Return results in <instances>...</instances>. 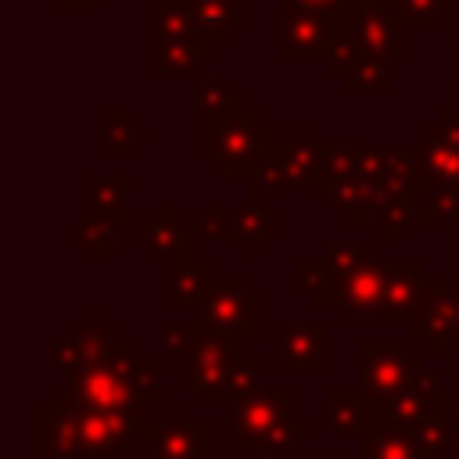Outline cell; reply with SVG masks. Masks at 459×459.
<instances>
[{"label": "cell", "instance_id": "cell-1", "mask_svg": "<svg viewBox=\"0 0 459 459\" xmlns=\"http://www.w3.org/2000/svg\"><path fill=\"white\" fill-rule=\"evenodd\" d=\"M136 437L122 416L86 405L68 387H50L32 405V459H122Z\"/></svg>", "mask_w": 459, "mask_h": 459}, {"label": "cell", "instance_id": "cell-2", "mask_svg": "<svg viewBox=\"0 0 459 459\" xmlns=\"http://www.w3.org/2000/svg\"><path fill=\"white\" fill-rule=\"evenodd\" d=\"M161 369H165L161 355H136L129 337H115L104 362H97L79 377H68L65 387L86 405L122 416L136 434H143V427L165 405Z\"/></svg>", "mask_w": 459, "mask_h": 459}, {"label": "cell", "instance_id": "cell-3", "mask_svg": "<svg viewBox=\"0 0 459 459\" xmlns=\"http://www.w3.org/2000/svg\"><path fill=\"white\" fill-rule=\"evenodd\" d=\"M276 140L280 133L265 126L255 108L230 115L194 111V158H204L215 176H255Z\"/></svg>", "mask_w": 459, "mask_h": 459}, {"label": "cell", "instance_id": "cell-4", "mask_svg": "<svg viewBox=\"0 0 459 459\" xmlns=\"http://www.w3.org/2000/svg\"><path fill=\"white\" fill-rule=\"evenodd\" d=\"M244 197H265L276 190H319L326 194V143L308 133V126H294V133L276 140L258 165L255 176L244 179Z\"/></svg>", "mask_w": 459, "mask_h": 459}, {"label": "cell", "instance_id": "cell-5", "mask_svg": "<svg viewBox=\"0 0 459 459\" xmlns=\"http://www.w3.org/2000/svg\"><path fill=\"white\" fill-rule=\"evenodd\" d=\"M337 276V312L344 323L377 319L387 262L377 255L373 240H326L323 251Z\"/></svg>", "mask_w": 459, "mask_h": 459}, {"label": "cell", "instance_id": "cell-6", "mask_svg": "<svg viewBox=\"0 0 459 459\" xmlns=\"http://www.w3.org/2000/svg\"><path fill=\"white\" fill-rule=\"evenodd\" d=\"M194 319L222 341L255 344L262 337V290L251 287L244 273H219Z\"/></svg>", "mask_w": 459, "mask_h": 459}, {"label": "cell", "instance_id": "cell-7", "mask_svg": "<svg viewBox=\"0 0 459 459\" xmlns=\"http://www.w3.org/2000/svg\"><path fill=\"white\" fill-rule=\"evenodd\" d=\"M427 355L409 337H362L359 341V394L369 409H384L416 369H423Z\"/></svg>", "mask_w": 459, "mask_h": 459}, {"label": "cell", "instance_id": "cell-8", "mask_svg": "<svg viewBox=\"0 0 459 459\" xmlns=\"http://www.w3.org/2000/svg\"><path fill=\"white\" fill-rule=\"evenodd\" d=\"M420 140L402 143V147H387V165H384V179H380V219L373 226V240L387 244V240H405V233L412 226H420Z\"/></svg>", "mask_w": 459, "mask_h": 459}, {"label": "cell", "instance_id": "cell-9", "mask_svg": "<svg viewBox=\"0 0 459 459\" xmlns=\"http://www.w3.org/2000/svg\"><path fill=\"white\" fill-rule=\"evenodd\" d=\"M290 405H294V391L290 387H255L244 398H237L233 405H226V420H230V437L226 448L230 455H255L262 452L265 437L290 420Z\"/></svg>", "mask_w": 459, "mask_h": 459}, {"label": "cell", "instance_id": "cell-10", "mask_svg": "<svg viewBox=\"0 0 459 459\" xmlns=\"http://www.w3.org/2000/svg\"><path fill=\"white\" fill-rule=\"evenodd\" d=\"M330 39L333 14L294 0H276V57L283 65H323L330 54Z\"/></svg>", "mask_w": 459, "mask_h": 459}, {"label": "cell", "instance_id": "cell-11", "mask_svg": "<svg viewBox=\"0 0 459 459\" xmlns=\"http://www.w3.org/2000/svg\"><path fill=\"white\" fill-rule=\"evenodd\" d=\"M247 344L237 341H222L215 333H201L197 344H190L183 355H176V384L186 387L197 405H222V384L226 373L233 366V359L244 351Z\"/></svg>", "mask_w": 459, "mask_h": 459}, {"label": "cell", "instance_id": "cell-12", "mask_svg": "<svg viewBox=\"0 0 459 459\" xmlns=\"http://www.w3.org/2000/svg\"><path fill=\"white\" fill-rule=\"evenodd\" d=\"M140 437L151 459H215L212 420H183L176 402H165Z\"/></svg>", "mask_w": 459, "mask_h": 459}, {"label": "cell", "instance_id": "cell-13", "mask_svg": "<svg viewBox=\"0 0 459 459\" xmlns=\"http://www.w3.org/2000/svg\"><path fill=\"white\" fill-rule=\"evenodd\" d=\"M423 355H459V273H434L423 316L409 326Z\"/></svg>", "mask_w": 459, "mask_h": 459}, {"label": "cell", "instance_id": "cell-14", "mask_svg": "<svg viewBox=\"0 0 459 459\" xmlns=\"http://www.w3.org/2000/svg\"><path fill=\"white\" fill-rule=\"evenodd\" d=\"M115 337L118 333L111 330V323L100 319V312L93 305H86L75 319L65 323V333L50 341V369H57L65 380L79 377V373L93 369L97 362H104Z\"/></svg>", "mask_w": 459, "mask_h": 459}, {"label": "cell", "instance_id": "cell-15", "mask_svg": "<svg viewBox=\"0 0 459 459\" xmlns=\"http://www.w3.org/2000/svg\"><path fill=\"white\" fill-rule=\"evenodd\" d=\"M430 280L434 273H427V262L420 255H398L387 262V280H384V294H380V308H377V323H391V326H412L430 298Z\"/></svg>", "mask_w": 459, "mask_h": 459}, {"label": "cell", "instance_id": "cell-16", "mask_svg": "<svg viewBox=\"0 0 459 459\" xmlns=\"http://www.w3.org/2000/svg\"><path fill=\"white\" fill-rule=\"evenodd\" d=\"M420 179L459 186V108H445L420 136Z\"/></svg>", "mask_w": 459, "mask_h": 459}, {"label": "cell", "instance_id": "cell-17", "mask_svg": "<svg viewBox=\"0 0 459 459\" xmlns=\"http://www.w3.org/2000/svg\"><path fill=\"white\" fill-rule=\"evenodd\" d=\"M276 369L280 373H323L326 369V323L283 319L276 326Z\"/></svg>", "mask_w": 459, "mask_h": 459}, {"label": "cell", "instance_id": "cell-18", "mask_svg": "<svg viewBox=\"0 0 459 459\" xmlns=\"http://www.w3.org/2000/svg\"><path fill=\"white\" fill-rule=\"evenodd\" d=\"M129 237L133 244L143 247V255L165 262L172 255H183V251H194V222H183V215L169 204H151L143 212V222H133L129 226Z\"/></svg>", "mask_w": 459, "mask_h": 459}, {"label": "cell", "instance_id": "cell-19", "mask_svg": "<svg viewBox=\"0 0 459 459\" xmlns=\"http://www.w3.org/2000/svg\"><path fill=\"white\" fill-rule=\"evenodd\" d=\"M351 25L359 32V43L366 47L369 57L387 61V65H405L409 61V25L398 14V7H366L351 14Z\"/></svg>", "mask_w": 459, "mask_h": 459}, {"label": "cell", "instance_id": "cell-20", "mask_svg": "<svg viewBox=\"0 0 459 459\" xmlns=\"http://www.w3.org/2000/svg\"><path fill=\"white\" fill-rule=\"evenodd\" d=\"M215 262L208 255H201L197 247L194 251H183V255H172L161 262V301L169 308H183V305H201L208 287L215 283Z\"/></svg>", "mask_w": 459, "mask_h": 459}, {"label": "cell", "instance_id": "cell-21", "mask_svg": "<svg viewBox=\"0 0 459 459\" xmlns=\"http://www.w3.org/2000/svg\"><path fill=\"white\" fill-rule=\"evenodd\" d=\"M359 459H430L412 420L377 412L369 430L359 437Z\"/></svg>", "mask_w": 459, "mask_h": 459}, {"label": "cell", "instance_id": "cell-22", "mask_svg": "<svg viewBox=\"0 0 459 459\" xmlns=\"http://www.w3.org/2000/svg\"><path fill=\"white\" fill-rule=\"evenodd\" d=\"M212 57H215V47L201 32H194V36L147 39V50H143V61H147V75L151 79H161V75H194Z\"/></svg>", "mask_w": 459, "mask_h": 459}, {"label": "cell", "instance_id": "cell-23", "mask_svg": "<svg viewBox=\"0 0 459 459\" xmlns=\"http://www.w3.org/2000/svg\"><path fill=\"white\" fill-rule=\"evenodd\" d=\"M129 186H133V179H129L126 172H118V176L86 172V176L79 179L82 219H108V222H115V226H133Z\"/></svg>", "mask_w": 459, "mask_h": 459}, {"label": "cell", "instance_id": "cell-24", "mask_svg": "<svg viewBox=\"0 0 459 459\" xmlns=\"http://www.w3.org/2000/svg\"><path fill=\"white\" fill-rule=\"evenodd\" d=\"M445 398H448V387H441V373L423 366L412 373V380L380 409L387 416H398V420H427V416H437L445 409Z\"/></svg>", "mask_w": 459, "mask_h": 459}, {"label": "cell", "instance_id": "cell-25", "mask_svg": "<svg viewBox=\"0 0 459 459\" xmlns=\"http://www.w3.org/2000/svg\"><path fill=\"white\" fill-rule=\"evenodd\" d=\"M377 409H369L359 387H326L323 391V423L333 437H362L373 423Z\"/></svg>", "mask_w": 459, "mask_h": 459}, {"label": "cell", "instance_id": "cell-26", "mask_svg": "<svg viewBox=\"0 0 459 459\" xmlns=\"http://www.w3.org/2000/svg\"><path fill=\"white\" fill-rule=\"evenodd\" d=\"M276 233H280V212L262 197H244L233 208V240L244 244L247 258H258L262 247L276 240Z\"/></svg>", "mask_w": 459, "mask_h": 459}, {"label": "cell", "instance_id": "cell-27", "mask_svg": "<svg viewBox=\"0 0 459 459\" xmlns=\"http://www.w3.org/2000/svg\"><path fill=\"white\" fill-rule=\"evenodd\" d=\"M326 201L333 204V212L348 226H377V219H380V186L369 183L366 176H351V179L333 183L326 190Z\"/></svg>", "mask_w": 459, "mask_h": 459}, {"label": "cell", "instance_id": "cell-28", "mask_svg": "<svg viewBox=\"0 0 459 459\" xmlns=\"http://www.w3.org/2000/svg\"><path fill=\"white\" fill-rule=\"evenodd\" d=\"M136 143H147V129L133 122L129 108H100L97 111V158L122 161Z\"/></svg>", "mask_w": 459, "mask_h": 459}, {"label": "cell", "instance_id": "cell-29", "mask_svg": "<svg viewBox=\"0 0 459 459\" xmlns=\"http://www.w3.org/2000/svg\"><path fill=\"white\" fill-rule=\"evenodd\" d=\"M197 32L219 50L233 32L247 25V0H194Z\"/></svg>", "mask_w": 459, "mask_h": 459}, {"label": "cell", "instance_id": "cell-30", "mask_svg": "<svg viewBox=\"0 0 459 459\" xmlns=\"http://www.w3.org/2000/svg\"><path fill=\"white\" fill-rule=\"evenodd\" d=\"M290 273H294L298 287L305 290L308 305H316V308L337 305V276H333V265L326 255H294Z\"/></svg>", "mask_w": 459, "mask_h": 459}, {"label": "cell", "instance_id": "cell-31", "mask_svg": "<svg viewBox=\"0 0 459 459\" xmlns=\"http://www.w3.org/2000/svg\"><path fill=\"white\" fill-rule=\"evenodd\" d=\"M143 14H147V39L194 36L197 32L194 0H147Z\"/></svg>", "mask_w": 459, "mask_h": 459}, {"label": "cell", "instance_id": "cell-32", "mask_svg": "<svg viewBox=\"0 0 459 459\" xmlns=\"http://www.w3.org/2000/svg\"><path fill=\"white\" fill-rule=\"evenodd\" d=\"M362 57H369L366 54V47L359 43V32H355V25H351V14H333V39H330V54H326V61H323V72H326V79H341L355 61H362Z\"/></svg>", "mask_w": 459, "mask_h": 459}, {"label": "cell", "instance_id": "cell-33", "mask_svg": "<svg viewBox=\"0 0 459 459\" xmlns=\"http://www.w3.org/2000/svg\"><path fill=\"white\" fill-rule=\"evenodd\" d=\"M341 93L348 97H359V93H373V97H387L394 90V79H391V65L387 61H377V57H362L355 61L341 79H337Z\"/></svg>", "mask_w": 459, "mask_h": 459}, {"label": "cell", "instance_id": "cell-34", "mask_svg": "<svg viewBox=\"0 0 459 459\" xmlns=\"http://www.w3.org/2000/svg\"><path fill=\"white\" fill-rule=\"evenodd\" d=\"M65 237L79 244L86 258H111L115 255V222L108 219H79L65 226Z\"/></svg>", "mask_w": 459, "mask_h": 459}, {"label": "cell", "instance_id": "cell-35", "mask_svg": "<svg viewBox=\"0 0 459 459\" xmlns=\"http://www.w3.org/2000/svg\"><path fill=\"white\" fill-rule=\"evenodd\" d=\"M251 108L244 93L230 90L226 82L219 79H201L194 86V111H204V115H230V111H244Z\"/></svg>", "mask_w": 459, "mask_h": 459}, {"label": "cell", "instance_id": "cell-36", "mask_svg": "<svg viewBox=\"0 0 459 459\" xmlns=\"http://www.w3.org/2000/svg\"><path fill=\"white\" fill-rule=\"evenodd\" d=\"M459 0H398V14L409 29H437L448 11H455Z\"/></svg>", "mask_w": 459, "mask_h": 459}, {"label": "cell", "instance_id": "cell-37", "mask_svg": "<svg viewBox=\"0 0 459 459\" xmlns=\"http://www.w3.org/2000/svg\"><path fill=\"white\" fill-rule=\"evenodd\" d=\"M194 233L201 240H233V208L222 204H197Z\"/></svg>", "mask_w": 459, "mask_h": 459}, {"label": "cell", "instance_id": "cell-38", "mask_svg": "<svg viewBox=\"0 0 459 459\" xmlns=\"http://www.w3.org/2000/svg\"><path fill=\"white\" fill-rule=\"evenodd\" d=\"M204 333V326L197 319H172L161 326V348L172 351V355H183L190 344H197Z\"/></svg>", "mask_w": 459, "mask_h": 459}, {"label": "cell", "instance_id": "cell-39", "mask_svg": "<svg viewBox=\"0 0 459 459\" xmlns=\"http://www.w3.org/2000/svg\"><path fill=\"white\" fill-rule=\"evenodd\" d=\"M47 7L50 11H97L100 7V0H47Z\"/></svg>", "mask_w": 459, "mask_h": 459}, {"label": "cell", "instance_id": "cell-40", "mask_svg": "<svg viewBox=\"0 0 459 459\" xmlns=\"http://www.w3.org/2000/svg\"><path fill=\"white\" fill-rule=\"evenodd\" d=\"M366 7H398V0H341L337 14H355V11H366Z\"/></svg>", "mask_w": 459, "mask_h": 459}, {"label": "cell", "instance_id": "cell-41", "mask_svg": "<svg viewBox=\"0 0 459 459\" xmlns=\"http://www.w3.org/2000/svg\"><path fill=\"white\" fill-rule=\"evenodd\" d=\"M441 412H448V416L459 420V373H455V380H452V387H448V398H445V409H441Z\"/></svg>", "mask_w": 459, "mask_h": 459}, {"label": "cell", "instance_id": "cell-42", "mask_svg": "<svg viewBox=\"0 0 459 459\" xmlns=\"http://www.w3.org/2000/svg\"><path fill=\"white\" fill-rule=\"evenodd\" d=\"M294 4H305V7H316V11H326V14L341 11V0H294Z\"/></svg>", "mask_w": 459, "mask_h": 459}, {"label": "cell", "instance_id": "cell-43", "mask_svg": "<svg viewBox=\"0 0 459 459\" xmlns=\"http://www.w3.org/2000/svg\"><path fill=\"white\" fill-rule=\"evenodd\" d=\"M294 459H337L333 452H294Z\"/></svg>", "mask_w": 459, "mask_h": 459}, {"label": "cell", "instance_id": "cell-44", "mask_svg": "<svg viewBox=\"0 0 459 459\" xmlns=\"http://www.w3.org/2000/svg\"><path fill=\"white\" fill-rule=\"evenodd\" d=\"M244 459H294V455H276V452H255V455H244Z\"/></svg>", "mask_w": 459, "mask_h": 459}, {"label": "cell", "instance_id": "cell-45", "mask_svg": "<svg viewBox=\"0 0 459 459\" xmlns=\"http://www.w3.org/2000/svg\"><path fill=\"white\" fill-rule=\"evenodd\" d=\"M455 75H459V47H455Z\"/></svg>", "mask_w": 459, "mask_h": 459}]
</instances>
